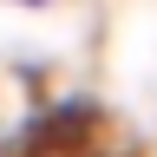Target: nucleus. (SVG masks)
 <instances>
[{"mask_svg": "<svg viewBox=\"0 0 157 157\" xmlns=\"http://www.w3.org/2000/svg\"><path fill=\"white\" fill-rule=\"evenodd\" d=\"M13 7H52V0H13Z\"/></svg>", "mask_w": 157, "mask_h": 157, "instance_id": "obj_1", "label": "nucleus"}]
</instances>
